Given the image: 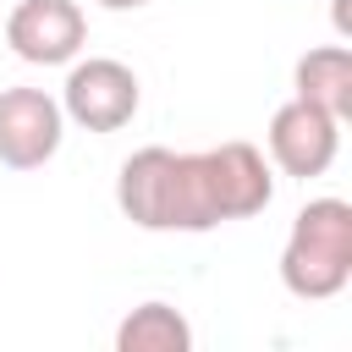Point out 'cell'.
Masks as SVG:
<instances>
[{
	"label": "cell",
	"mask_w": 352,
	"mask_h": 352,
	"mask_svg": "<svg viewBox=\"0 0 352 352\" xmlns=\"http://www.w3.org/2000/svg\"><path fill=\"white\" fill-rule=\"evenodd\" d=\"M270 198H275L270 160L242 138L198 154L148 143L132 160H121L116 176V204L143 231H214L226 220L270 209Z\"/></svg>",
	"instance_id": "6da1fadb"
},
{
	"label": "cell",
	"mask_w": 352,
	"mask_h": 352,
	"mask_svg": "<svg viewBox=\"0 0 352 352\" xmlns=\"http://www.w3.org/2000/svg\"><path fill=\"white\" fill-rule=\"evenodd\" d=\"M187 346H192V324L170 302H138L116 324V352H187Z\"/></svg>",
	"instance_id": "ba28073f"
},
{
	"label": "cell",
	"mask_w": 352,
	"mask_h": 352,
	"mask_svg": "<svg viewBox=\"0 0 352 352\" xmlns=\"http://www.w3.org/2000/svg\"><path fill=\"white\" fill-rule=\"evenodd\" d=\"M264 148H270V160H275L280 176H297V182L324 176V170L336 165V154H341V121H336L330 110H319V104H308V99L292 94V99L270 116Z\"/></svg>",
	"instance_id": "277c9868"
},
{
	"label": "cell",
	"mask_w": 352,
	"mask_h": 352,
	"mask_svg": "<svg viewBox=\"0 0 352 352\" xmlns=\"http://www.w3.org/2000/svg\"><path fill=\"white\" fill-rule=\"evenodd\" d=\"M292 88H297V99H308V104L330 110L336 121H346L352 116V50L346 44L308 50L297 60V72H292Z\"/></svg>",
	"instance_id": "52a82bcc"
},
{
	"label": "cell",
	"mask_w": 352,
	"mask_h": 352,
	"mask_svg": "<svg viewBox=\"0 0 352 352\" xmlns=\"http://www.w3.org/2000/svg\"><path fill=\"white\" fill-rule=\"evenodd\" d=\"M138 104H143V88L126 60H110V55L72 60L66 88H60V110L82 132H121L138 116Z\"/></svg>",
	"instance_id": "3957f363"
},
{
	"label": "cell",
	"mask_w": 352,
	"mask_h": 352,
	"mask_svg": "<svg viewBox=\"0 0 352 352\" xmlns=\"http://www.w3.org/2000/svg\"><path fill=\"white\" fill-rule=\"evenodd\" d=\"M6 44L28 66H72L88 44V16L77 0H16L6 16Z\"/></svg>",
	"instance_id": "8992f818"
},
{
	"label": "cell",
	"mask_w": 352,
	"mask_h": 352,
	"mask_svg": "<svg viewBox=\"0 0 352 352\" xmlns=\"http://www.w3.org/2000/svg\"><path fill=\"white\" fill-rule=\"evenodd\" d=\"M336 28H341V33L352 28V16H346V0H336Z\"/></svg>",
	"instance_id": "30bf717a"
},
{
	"label": "cell",
	"mask_w": 352,
	"mask_h": 352,
	"mask_svg": "<svg viewBox=\"0 0 352 352\" xmlns=\"http://www.w3.org/2000/svg\"><path fill=\"white\" fill-rule=\"evenodd\" d=\"M352 280V204L308 198L280 248V286L302 302H330Z\"/></svg>",
	"instance_id": "7a4b0ae2"
},
{
	"label": "cell",
	"mask_w": 352,
	"mask_h": 352,
	"mask_svg": "<svg viewBox=\"0 0 352 352\" xmlns=\"http://www.w3.org/2000/svg\"><path fill=\"white\" fill-rule=\"evenodd\" d=\"M66 138V110L44 88H0V165L38 170Z\"/></svg>",
	"instance_id": "5b68a950"
},
{
	"label": "cell",
	"mask_w": 352,
	"mask_h": 352,
	"mask_svg": "<svg viewBox=\"0 0 352 352\" xmlns=\"http://www.w3.org/2000/svg\"><path fill=\"white\" fill-rule=\"evenodd\" d=\"M104 11H138V6H148V0H99Z\"/></svg>",
	"instance_id": "9c48e42d"
}]
</instances>
